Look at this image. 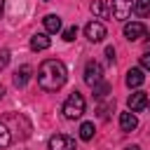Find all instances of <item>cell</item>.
Wrapping results in <instances>:
<instances>
[{"instance_id":"obj_1","label":"cell","mask_w":150,"mask_h":150,"mask_svg":"<svg viewBox=\"0 0 150 150\" xmlns=\"http://www.w3.org/2000/svg\"><path fill=\"white\" fill-rule=\"evenodd\" d=\"M68 80V70L63 66V61L59 59H47L40 63L38 68V84L45 91H59Z\"/></svg>"},{"instance_id":"obj_2","label":"cell","mask_w":150,"mask_h":150,"mask_svg":"<svg viewBox=\"0 0 150 150\" xmlns=\"http://www.w3.org/2000/svg\"><path fill=\"white\" fill-rule=\"evenodd\" d=\"M84 96L80 91H73L66 101H63V117L66 120H80L84 115Z\"/></svg>"},{"instance_id":"obj_3","label":"cell","mask_w":150,"mask_h":150,"mask_svg":"<svg viewBox=\"0 0 150 150\" xmlns=\"http://www.w3.org/2000/svg\"><path fill=\"white\" fill-rule=\"evenodd\" d=\"M84 82L94 89L98 82H103V68H101V63L98 61H87V66H84Z\"/></svg>"},{"instance_id":"obj_4","label":"cell","mask_w":150,"mask_h":150,"mask_svg":"<svg viewBox=\"0 0 150 150\" xmlns=\"http://www.w3.org/2000/svg\"><path fill=\"white\" fill-rule=\"evenodd\" d=\"M134 12V0H112V7H110V14L117 19V21H127Z\"/></svg>"},{"instance_id":"obj_5","label":"cell","mask_w":150,"mask_h":150,"mask_svg":"<svg viewBox=\"0 0 150 150\" xmlns=\"http://www.w3.org/2000/svg\"><path fill=\"white\" fill-rule=\"evenodd\" d=\"M105 26L101 23V21H89L87 26H84V35H87V40L89 42H101L103 38H105Z\"/></svg>"},{"instance_id":"obj_6","label":"cell","mask_w":150,"mask_h":150,"mask_svg":"<svg viewBox=\"0 0 150 150\" xmlns=\"http://www.w3.org/2000/svg\"><path fill=\"white\" fill-rule=\"evenodd\" d=\"M143 35H145V23L143 21H129V23H124V38L129 42H136Z\"/></svg>"},{"instance_id":"obj_7","label":"cell","mask_w":150,"mask_h":150,"mask_svg":"<svg viewBox=\"0 0 150 150\" xmlns=\"http://www.w3.org/2000/svg\"><path fill=\"white\" fill-rule=\"evenodd\" d=\"M49 150H75V138L66 134H56L49 138Z\"/></svg>"},{"instance_id":"obj_8","label":"cell","mask_w":150,"mask_h":150,"mask_svg":"<svg viewBox=\"0 0 150 150\" xmlns=\"http://www.w3.org/2000/svg\"><path fill=\"white\" fill-rule=\"evenodd\" d=\"M127 105H129L131 112H141V110H145V108H148V94H145V91H134V94L129 96Z\"/></svg>"},{"instance_id":"obj_9","label":"cell","mask_w":150,"mask_h":150,"mask_svg":"<svg viewBox=\"0 0 150 150\" xmlns=\"http://www.w3.org/2000/svg\"><path fill=\"white\" fill-rule=\"evenodd\" d=\"M124 82H127V87H129V89H136V87H141V84L145 82L143 68H129V70H127V77H124Z\"/></svg>"},{"instance_id":"obj_10","label":"cell","mask_w":150,"mask_h":150,"mask_svg":"<svg viewBox=\"0 0 150 150\" xmlns=\"http://www.w3.org/2000/svg\"><path fill=\"white\" fill-rule=\"evenodd\" d=\"M138 127V120H136V112H131V110H127V112H120V129L124 131V134H129V131H134Z\"/></svg>"},{"instance_id":"obj_11","label":"cell","mask_w":150,"mask_h":150,"mask_svg":"<svg viewBox=\"0 0 150 150\" xmlns=\"http://www.w3.org/2000/svg\"><path fill=\"white\" fill-rule=\"evenodd\" d=\"M30 73H33V68H30L28 63L19 66V68H16V73H14V84H16V87H26V84H28V80H30Z\"/></svg>"},{"instance_id":"obj_12","label":"cell","mask_w":150,"mask_h":150,"mask_svg":"<svg viewBox=\"0 0 150 150\" xmlns=\"http://www.w3.org/2000/svg\"><path fill=\"white\" fill-rule=\"evenodd\" d=\"M91 14H94L96 19H108V16H110V5H108L105 0H94V2H91Z\"/></svg>"},{"instance_id":"obj_13","label":"cell","mask_w":150,"mask_h":150,"mask_svg":"<svg viewBox=\"0 0 150 150\" xmlns=\"http://www.w3.org/2000/svg\"><path fill=\"white\" fill-rule=\"evenodd\" d=\"M49 45H52V40H49L45 33H35V35L30 38V49H33V52H42V49H49Z\"/></svg>"},{"instance_id":"obj_14","label":"cell","mask_w":150,"mask_h":150,"mask_svg":"<svg viewBox=\"0 0 150 150\" xmlns=\"http://www.w3.org/2000/svg\"><path fill=\"white\" fill-rule=\"evenodd\" d=\"M45 28H47V33H59L61 30V19L56 14H47L45 16Z\"/></svg>"},{"instance_id":"obj_15","label":"cell","mask_w":150,"mask_h":150,"mask_svg":"<svg viewBox=\"0 0 150 150\" xmlns=\"http://www.w3.org/2000/svg\"><path fill=\"white\" fill-rule=\"evenodd\" d=\"M134 12L138 16H150V0H134Z\"/></svg>"},{"instance_id":"obj_16","label":"cell","mask_w":150,"mask_h":150,"mask_svg":"<svg viewBox=\"0 0 150 150\" xmlns=\"http://www.w3.org/2000/svg\"><path fill=\"white\" fill-rule=\"evenodd\" d=\"M94 134H96L94 122H82V127H80V138H82V141H91Z\"/></svg>"},{"instance_id":"obj_17","label":"cell","mask_w":150,"mask_h":150,"mask_svg":"<svg viewBox=\"0 0 150 150\" xmlns=\"http://www.w3.org/2000/svg\"><path fill=\"white\" fill-rule=\"evenodd\" d=\"M9 143H12V131H9V129H7V124L0 120V150H2V148H7Z\"/></svg>"},{"instance_id":"obj_18","label":"cell","mask_w":150,"mask_h":150,"mask_svg":"<svg viewBox=\"0 0 150 150\" xmlns=\"http://www.w3.org/2000/svg\"><path fill=\"white\" fill-rule=\"evenodd\" d=\"M108 94H110V84H108L105 80H103V82H98V84L94 87V96H96L98 101H101V98H105Z\"/></svg>"},{"instance_id":"obj_19","label":"cell","mask_w":150,"mask_h":150,"mask_svg":"<svg viewBox=\"0 0 150 150\" xmlns=\"http://www.w3.org/2000/svg\"><path fill=\"white\" fill-rule=\"evenodd\" d=\"M75 38H77V26H68V28L63 30V40H66V42H73Z\"/></svg>"},{"instance_id":"obj_20","label":"cell","mask_w":150,"mask_h":150,"mask_svg":"<svg viewBox=\"0 0 150 150\" xmlns=\"http://www.w3.org/2000/svg\"><path fill=\"white\" fill-rule=\"evenodd\" d=\"M7 63H9V49H0V73L5 70Z\"/></svg>"},{"instance_id":"obj_21","label":"cell","mask_w":150,"mask_h":150,"mask_svg":"<svg viewBox=\"0 0 150 150\" xmlns=\"http://www.w3.org/2000/svg\"><path fill=\"white\" fill-rule=\"evenodd\" d=\"M112 108H115V101H110V103H105V105H101V108H98V112H101V117L105 120V117H108V112H110Z\"/></svg>"},{"instance_id":"obj_22","label":"cell","mask_w":150,"mask_h":150,"mask_svg":"<svg viewBox=\"0 0 150 150\" xmlns=\"http://www.w3.org/2000/svg\"><path fill=\"white\" fill-rule=\"evenodd\" d=\"M141 68H143V70H150V52H145V54L141 56Z\"/></svg>"},{"instance_id":"obj_23","label":"cell","mask_w":150,"mask_h":150,"mask_svg":"<svg viewBox=\"0 0 150 150\" xmlns=\"http://www.w3.org/2000/svg\"><path fill=\"white\" fill-rule=\"evenodd\" d=\"M105 56H108L110 63H115V49H112V47H105Z\"/></svg>"},{"instance_id":"obj_24","label":"cell","mask_w":150,"mask_h":150,"mask_svg":"<svg viewBox=\"0 0 150 150\" xmlns=\"http://www.w3.org/2000/svg\"><path fill=\"white\" fill-rule=\"evenodd\" d=\"M124 150H141V148H138V145H127Z\"/></svg>"},{"instance_id":"obj_25","label":"cell","mask_w":150,"mask_h":150,"mask_svg":"<svg viewBox=\"0 0 150 150\" xmlns=\"http://www.w3.org/2000/svg\"><path fill=\"white\" fill-rule=\"evenodd\" d=\"M2 9H5V0H0V16H2Z\"/></svg>"},{"instance_id":"obj_26","label":"cell","mask_w":150,"mask_h":150,"mask_svg":"<svg viewBox=\"0 0 150 150\" xmlns=\"http://www.w3.org/2000/svg\"><path fill=\"white\" fill-rule=\"evenodd\" d=\"M2 96H5V87L0 84V98H2Z\"/></svg>"},{"instance_id":"obj_27","label":"cell","mask_w":150,"mask_h":150,"mask_svg":"<svg viewBox=\"0 0 150 150\" xmlns=\"http://www.w3.org/2000/svg\"><path fill=\"white\" fill-rule=\"evenodd\" d=\"M145 42H148V45H150V35H148V40H145Z\"/></svg>"},{"instance_id":"obj_28","label":"cell","mask_w":150,"mask_h":150,"mask_svg":"<svg viewBox=\"0 0 150 150\" xmlns=\"http://www.w3.org/2000/svg\"><path fill=\"white\" fill-rule=\"evenodd\" d=\"M148 105H150V101H148Z\"/></svg>"},{"instance_id":"obj_29","label":"cell","mask_w":150,"mask_h":150,"mask_svg":"<svg viewBox=\"0 0 150 150\" xmlns=\"http://www.w3.org/2000/svg\"><path fill=\"white\" fill-rule=\"evenodd\" d=\"M45 2H47V0H45Z\"/></svg>"}]
</instances>
